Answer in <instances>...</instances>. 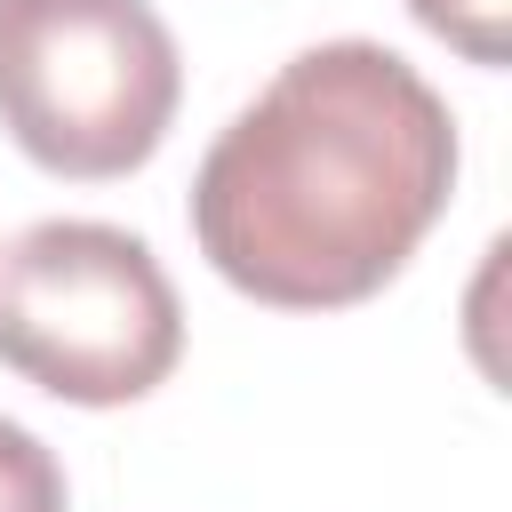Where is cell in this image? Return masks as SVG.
Here are the masks:
<instances>
[{
  "label": "cell",
  "mask_w": 512,
  "mask_h": 512,
  "mask_svg": "<svg viewBox=\"0 0 512 512\" xmlns=\"http://www.w3.org/2000/svg\"><path fill=\"white\" fill-rule=\"evenodd\" d=\"M0 512H64V464L16 416H0Z\"/></svg>",
  "instance_id": "obj_5"
},
{
  "label": "cell",
  "mask_w": 512,
  "mask_h": 512,
  "mask_svg": "<svg viewBox=\"0 0 512 512\" xmlns=\"http://www.w3.org/2000/svg\"><path fill=\"white\" fill-rule=\"evenodd\" d=\"M184 360V304L160 256L96 216H48L0 248V368L72 400L128 408Z\"/></svg>",
  "instance_id": "obj_2"
},
{
  "label": "cell",
  "mask_w": 512,
  "mask_h": 512,
  "mask_svg": "<svg viewBox=\"0 0 512 512\" xmlns=\"http://www.w3.org/2000/svg\"><path fill=\"white\" fill-rule=\"evenodd\" d=\"M184 96L176 32L152 0H0V128L48 176H128Z\"/></svg>",
  "instance_id": "obj_3"
},
{
  "label": "cell",
  "mask_w": 512,
  "mask_h": 512,
  "mask_svg": "<svg viewBox=\"0 0 512 512\" xmlns=\"http://www.w3.org/2000/svg\"><path fill=\"white\" fill-rule=\"evenodd\" d=\"M456 192V120L384 40L296 48L208 144L192 240L256 304H368Z\"/></svg>",
  "instance_id": "obj_1"
},
{
  "label": "cell",
  "mask_w": 512,
  "mask_h": 512,
  "mask_svg": "<svg viewBox=\"0 0 512 512\" xmlns=\"http://www.w3.org/2000/svg\"><path fill=\"white\" fill-rule=\"evenodd\" d=\"M408 16L432 40H448L456 56H472V64L512 56V0H408Z\"/></svg>",
  "instance_id": "obj_4"
}]
</instances>
